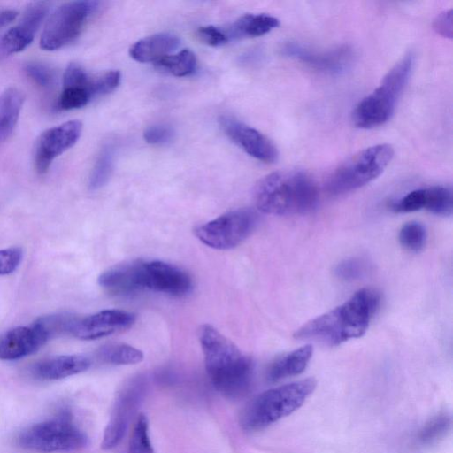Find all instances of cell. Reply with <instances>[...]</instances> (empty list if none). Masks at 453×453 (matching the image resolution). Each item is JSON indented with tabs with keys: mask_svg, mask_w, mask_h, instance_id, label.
<instances>
[{
	"mask_svg": "<svg viewBox=\"0 0 453 453\" xmlns=\"http://www.w3.org/2000/svg\"><path fill=\"white\" fill-rule=\"evenodd\" d=\"M380 302L372 288H362L334 309L303 324L294 334L302 341L337 346L359 338L367 331Z\"/></svg>",
	"mask_w": 453,
	"mask_h": 453,
	"instance_id": "6da1fadb",
	"label": "cell"
},
{
	"mask_svg": "<svg viewBox=\"0 0 453 453\" xmlns=\"http://www.w3.org/2000/svg\"><path fill=\"white\" fill-rule=\"evenodd\" d=\"M206 372L214 387L224 395L239 397L250 385L251 360L215 327L203 325L198 334Z\"/></svg>",
	"mask_w": 453,
	"mask_h": 453,
	"instance_id": "7a4b0ae2",
	"label": "cell"
},
{
	"mask_svg": "<svg viewBox=\"0 0 453 453\" xmlns=\"http://www.w3.org/2000/svg\"><path fill=\"white\" fill-rule=\"evenodd\" d=\"M254 196L257 208L272 215L306 214L319 203L314 180L296 170L277 171L263 177L256 186Z\"/></svg>",
	"mask_w": 453,
	"mask_h": 453,
	"instance_id": "3957f363",
	"label": "cell"
},
{
	"mask_svg": "<svg viewBox=\"0 0 453 453\" xmlns=\"http://www.w3.org/2000/svg\"><path fill=\"white\" fill-rule=\"evenodd\" d=\"M317 382L308 378L266 390L243 408L240 425L246 431H258L299 409L314 391Z\"/></svg>",
	"mask_w": 453,
	"mask_h": 453,
	"instance_id": "277c9868",
	"label": "cell"
},
{
	"mask_svg": "<svg viewBox=\"0 0 453 453\" xmlns=\"http://www.w3.org/2000/svg\"><path fill=\"white\" fill-rule=\"evenodd\" d=\"M413 65L414 54L406 53L388 71L380 85L357 104L352 113L356 127L373 128L390 119L409 81Z\"/></svg>",
	"mask_w": 453,
	"mask_h": 453,
	"instance_id": "5b68a950",
	"label": "cell"
},
{
	"mask_svg": "<svg viewBox=\"0 0 453 453\" xmlns=\"http://www.w3.org/2000/svg\"><path fill=\"white\" fill-rule=\"evenodd\" d=\"M393 156L394 149L387 143L360 150L332 173L326 183L327 191L338 196L365 186L384 172Z\"/></svg>",
	"mask_w": 453,
	"mask_h": 453,
	"instance_id": "8992f818",
	"label": "cell"
},
{
	"mask_svg": "<svg viewBox=\"0 0 453 453\" xmlns=\"http://www.w3.org/2000/svg\"><path fill=\"white\" fill-rule=\"evenodd\" d=\"M17 443L23 449L43 453L73 452L83 449L88 437L73 423L71 414L63 411L56 418L23 429L17 436Z\"/></svg>",
	"mask_w": 453,
	"mask_h": 453,
	"instance_id": "52a82bcc",
	"label": "cell"
},
{
	"mask_svg": "<svg viewBox=\"0 0 453 453\" xmlns=\"http://www.w3.org/2000/svg\"><path fill=\"white\" fill-rule=\"evenodd\" d=\"M96 1H71L59 5L47 19L40 37L44 50H57L74 42L98 8Z\"/></svg>",
	"mask_w": 453,
	"mask_h": 453,
	"instance_id": "ba28073f",
	"label": "cell"
},
{
	"mask_svg": "<svg viewBox=\"0 0 453 453\" xmlns=\"http://www.w3.org/2000/svg\"><path fill=\"white\" fill-rule=\"evenodd\" d=\"M257 213L250 209L226 212L195 229L196 236L215 250H230L241 244L254 230Z\"/></svg>",
	"mask_w": 453,
	"mask_h": 453,
	"instance_id": "9c48e42d",
	"label": "cell"
},
{
	"mask_svg": "<svg viewBox=\"0 0 453 453\" xmlns=\"http://www.w3.org/2000/svg\"><path fill=\"white\" fill-rule=\"evenodd\" d=\"M137 280L139 291L152 290L173 296H182L192 288L188 273L172 264L160 261H140Z\"/></svg>",
	"mask_w": 453,
	"mask_h": 453,
	"instance_id": "30bf717a",
	"label": "cell"
},
{
	"mask_svg": "<svg viewBox=\"0 0 453 453\" xmlns=\"http://www.w3.org/2000/svg\"><path fill=\"white\" fill-rule=\"evenodd\" d=\"M82 123L68 120L43 131L37 138L34 148V165L37 173L48 172L52 162L72 148L80 139Z\"/></svg>",
	"mask_w": 453,
	"mask_h": 453,
	"instance_id": "8fae6325",
	"label": "cell"
},
{
	"mask_svg": "<svg viewBox=\"0 0 453 453\" xmlns=\"http://www.w3.org/2000/svg\"><path fill=\"white\" fill-rule=\"evenodd\" d=\"M282 53L305 65L326 73L339 74L347 71L354 59L353 50L348 45L326 50H316L298 42H286Z\"/></svg>",
	"mask_w": 453,
	"mask_h": 453,
	"instance_id": "7c38bea8",
	"label": "cell"
},
{
	"mask_svg": "<svg viewBox=\"0 0 453 453\" xmlns=\"http://www.w3.org/2000/svg\"><path fill=\"white\" fill-rule=\"evenodd\" d=\"M50 6L51 3L47 1L30 3L19 22L0 37V52L11 55L24 50L33 42L35 35L47 18Z\"/></svg>",
	"mask_w": 453,
	"mask_h": 453,
	"instance_id": "4fadbf2b",
	"label": "cell"
},
{
	"mask_svg": "<svg viewBox=\"0 0 453 453\" xmlns=\"http://www.w3.org/2000/svg\"><path fill=\"white\" fill-rule=\"evenodd\" d=\"M219 122L226 135L252 157L265 163L277 160V148L258 130L231 116H222Z\"/></svg>",
	"mask_w": 453,
	"mask_h": 453,
	"instance_id": "5bb4252c",
	"label": "cell"
},
{
	"mask_svg": "<svg viewBox=\"0 0 453 453\" xmlns=\"http://www.w3.org/2000/svg\"><path fill=\"white\" fill-rule=\"evenodd\" d=\"M135 316L128 311L111 309L78 318L71 334L81 340H96L127 329L134 323Z\"/></svg>",
	"mask_w": 453,
	"mask_h": 453,
	"instance_id": "9a60e30c",
	"label": "cell"
},
{
	"mask_svg": "<svg viewBox=\"0 0 453 453\" xmlns=\"http://www.w3.org/2000/svg\"><path fill=\"white\" fill-rule=\"evenodd\" d=\"M49 341L35 321L30 326L12 328L0 336V359L17 360L36 352Z\"/></svg>",
	"mask_w": 453,
	"mask_h": 453,
	"instance_id": "2e32d148",
	"label": "cell"
},
{
	"mask_svg": "<svg viewBox=\"0 0 453 453\" xmlns=\"http://www.w3.org/2000/svg\"><path fill=\"white\" fill-rule=\"evenodd\" d=\"M90 365L91 361L85 356H58L37 362L32 366L31 373L40 380H56L81 373Z\"/></svg>",
	"mask_w": 453,
	"mask_h": 453,
	"instance_id": "e0dca14e",
	"label": "cell"
},
{
	"mask_svg": "<svg viewBox=\"0 0 453 453\" xmlns=\"http://www.w3.org/2000/svg\"><path fill=\"white\" fill-rule=\"evenodd\" d=\"M179 45L180 39L176 35L170 33H158L137 41L131 46L129 54L138 62H156L171 55Z\"/></svg>",
	"mask_w": 453,
	"mask_h": 453,
	"instance_id": "ac0fdd59",
	"label": "cell"
},
{
	"mask_svg": "<svg viewBox=\"0 0 453 453\" xmlns=\"http://www.w3.org/2000/svg\"><path fill=\"white\" fill-rule=\"evenodd\" d=\"M137 269L138 261L114 266L100 274L98 283L107 291L117 295L137 292Z\"/></svg>",
	"mask_w": 453,
	"mask_h": 453,
	"instance_id": "d6986e66",
	"label": "cell"
},
{
	"mask_svg": "<svg viewBox=\"0 0 453 453\" xmlns=\"http://www.w3.org/2000/svg\"><path fill=\"white\" fill-rule=\"evenodd\" d=\"M313 353L311 345L302 346L273 361L268 368L267 379L278 381L303 372Z\"/></svg>",
	"mask_w": 453,
	"mask_h": 453,
	"instance_id": "ffe728a7",
	"label": "cell"
},
{
	"mask_svg": "<svg viewBox=\"0 0 453 453\" xmlns=\"http://www.w3.org/2000/svg\"><path fill=\"white\" fill-rule=\"evenodd\" d=\"M25 94L10 87L0 94V145L12 134L25 102Z\"/></svg>",
	"mask_w": 453,
	"mask_h": 453,
	"instance_id": "44dd1931",
	"label": "cell"
},
{
	"mask_svg": "<svg viewBox=\"0 0 453 453\" xmlns=\"http://www.w3.org/2000/svg\"><path fill=\"white\" fill-rule=\"evenodd\" d=\"M279 25V19L269 14H245L239 18L226 33L229 39L230 37H257L269 33Z\"/></svg>",
	"mask_w": 453,
	"mask_h": 453,
	"instance_id": "7402d4cb",
	"label": "cell"
},
{
	"mask_svg": "<svg viewBox=\"0 0 453 453\" xmlns=\"http://www.w3.org/2000/svg\"><path fill=\"white\" fill-rule=\"evenodd\" d=\"M114 149L111 143H106L100 150L88 178L90 190H97L109 181L114 165Z\"/></svg>",
	"mask_w": 453,
	"mask_h": 453,
	"instance_id": "603a6c76",
	"label": "cell"
},
{
	"mask_svg": "<svg viewBox=\"0 0 453 453\" xmlns=\"http://www.w3.org/2000/svg\"><path fill=\"white\" fill-rule=\"evenodd\" d=\"M155 65L161 71L173 76L183 77L195 72L196 58L190 50L185 49L156 61Z\"/></svg>",
	"mask_w": 453,
	"mask_h": 453,
	"instance_id": "cb8c5ba5",
	"label": "cell"
},
{
	"mask_svg": "<svg viewBox=\"0 0 453 453\" xmlns=\"http://www.w3.org/2000/svg\"><path fill=\"white\" fill-rule=\"evenodd\" d=\"M424 209L438 216H450L453 211L451 188L445 186L425 188Z\"/></svg>",
	"mask_w": 453,
	"mask_h": 453,
	"instance_id": "d4e9b609",
	"label": "cell"
},
{
	"mask_svg": "<svg viewBox=\"0 0 453 453\" xmlns=\"http://www.w3.org/2000/svg\"><path fill=\"white\" fill-rule=\"evenodd\" d=\"M100 358L105 363L112 365H134L143 359V353L127 344H110L99 350Z\"/></svg>",
	"mask_w": 453,
	"mask_h": 453,
	"instance_id": "484cf974",
	"label": "cell"
},
{
	"mask_svg": "<svg viewBox=\"0 0 453 453\" xmlns=\"http://www.w3.org/2000/svg\"><path fill=\"white\" fill-rule=\"evenodd\" d=\"M451 418L448 414H439L432 418L419 430L417 441L419 444L430 445L441 439L449 430Z\"/></svg>",
	"mask_w": 453,
	"mask_h": 453,
	"instance_id": "4316f807",
	"label": "cell"
},
{
	"mask_svg": "<svg viewBox=\"0 0 453 453\" xmlns=\"http://www.w3.org/2000/svg\"><path fill=\"white\" fill-rule=\"evenodd\" d=\"M78 318L65 313L43 316L35 320L42 328L49 340L54 336L70 334Z\"/></svg>",
	"mask_w": 453,
	"mask_h": 453,
	"instance_id": "83f0119b",
	"label": "cell"
},
{
	"mask_svg": "<svg viewBox=\"0 0 453 453\" xmlns=\"http://www.w3.org/2000/svg\"><path fill=\"white\" fill-rule=\"evenodd\" d=\"M128 453H154L149 435V422L144 414L136 418L129 440Z\"/></svg>",
	"mask_w": 453,
	"mask_h": 453,
	"instance_id": "f1b7e54d",
	"label": "cell"
},
{
	"mask_svg": "<svg viewBox=\"0 0 453 453\" xmlns=\"http://www.w3.org/2000/svg\"><path fill=\"white\" fill-rule=\"evenodd\" d=\"M426 241V228L418 222H408L402 226L399 232L401 245L410 251H420L424 248Z\"/></svg>",
	"mask_w": 453,
	"mask_h": 453,
	"instance_id": "f546056e",
	"label": "cell"
},
{
	"mask_svg": "<svg viewBox=\"0 0 453 453\" xmlns=\"http://www.w3.org/2000/svg\"><path fill=\"white\" fill-rule=\"evenodd\" d=\"M370 270L369 263L359 257L344 259L334 269L335 275L345 281H353L364 277Z\"/></svg>",
	"mask_w": 453,
	"mask_h": 453,
	"instance_id": "4dcf8cb0",
	"label": "cell"
},
{
	"mask_svg": "<svg viewBox=\"0 0 453 453\" xmlns=\"http://www.w3.org/2000/svg\"><path fill=\"white\" fill-rule=\"evenodd\" d=\"M25 72L35 83L42 88H49L55 83V71L42 63L29 62L25 65Z\"/></svg>",
	"mask_w": 453,
	"mask_h": 453,
	"instance_id": "1f68e13d",
	"label": "cell"
},
{
	"mask_svg": "<svg viewBox=\"0 0 453 453\" xmlns=\"http://www.w3.org/2000/svg\"><path fill=\"white\" fill-rule=\"evenodd\" d=\"M127 424L125 420L112 417L104 430L102 449L108 450L118 446L125 435Z\"/></svg>",
	"mask_w": 453,
	"mask_h": 453,
	"instance_id": "d6a6232c",
	"label": "cell"
},
{
	"mask_svg": "<svg viewBox=\"0 0 453 453\" xmlns=\"http://www.w3.org/2000/svg\"><path fill=\"white\" fill-rule=\"evenodd\" d=\"M424 206L425 188L412 190L391 205L394 211L402 213L417 211L424 209Z\"/></svg>",
	"mask_w": 453,
	"mask_h": 453,
	"instance_id": "836d02e7",
	"label": "cell"
},
{
	"mask_svg": "<svg viewBox=\"0 0 453 453\" xmlns=\"http://www.w3.org/2000/svg\"><path fill=\"white\" fill-rule=\"evenodd\" d=\"M174 136L173 129L163 124L152 125L144 131V140L153 145H164L172 142Z\"/></svg>",
	"mask_w": 453,
	"mask_h": 453,
	"instance_id": "e575fe53",
	"label": "cell"
},
{
	"mask_svg": "<svg viewBox=\"0 0 453 453\" xmlns=\"http://www.w3.org/2000/svg\"><path fill=\"white\" fill-rule=\"evenodd\" d=\"M196 35L201 42L211 47L222 46L229 41L226 31L214 26L201 27Z\"/></svg>",
	"mask_w": 453,
	"mask_h": 453,
	"instance_id": "d590c367",
	"label": "cell"
},
{
	"mask_svg": "<svg viewBox=\"0 0 453 453\" xmlns=\"http://www.w3.org/2000/svg\"><path fill=\"white\" fill-rule=\"evenodd\" d=\"M22 259L20 248H8L0 250V275L13 273L19 265Z\"/></svg>",
	"mask_w": 453,
	"mask_h": 453,
	"instance_id": "8d00e7d4",
	"label": "cell"
},
{
	"mask_svg": "<svg viewBox=\"0 0 453 453\" xmlns=\"http://www.w3.org/2000/svg\"><path fill=\"white\" fill-rule=\"evenodd\" d=\"M434 30L441 36L452 37V11H444L438 14L434 21Z\"/></svg>",
	"mask_w": 453,
	"mask_h": 453,
	"instance_id": "74e56055",
	"label": "cell"
},
{
	"mask_svg": "<svg viewBox=\"0 0 453 453\" xmlns=\"http://www.w3.org/2000/svg\"><path fill=\"white\" fill-rule=\"evenodd\" d=\"M19 13L15 10H2L0 11V28L4 27L18 17Z\"/></svg>",
	"mask_w": 453,
	"mask_h": 453,
	"instance_id": "f35d334b",
	"label": "cell"
}]
</instances>
